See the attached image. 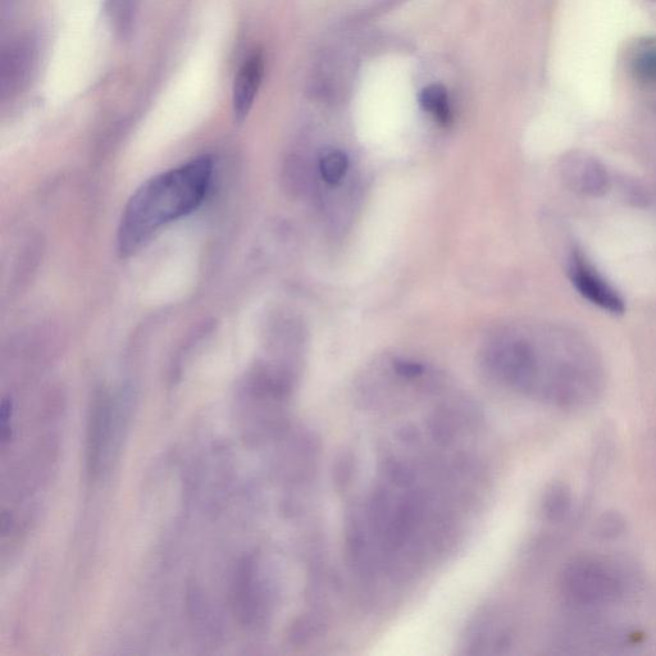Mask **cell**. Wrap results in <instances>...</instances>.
Returning <instances> with one entry per match:
<instances>
[{
  "mask_svg": "<svg viewBox=\"0 0 656 656\" xmlns=\"http://www.w3.org/2000/svg\"><path fill=\"white\" fill-rule=\"evenodd\" d=\"M568 276L577 293L601 311L613 316H621L626 312V302L621 293L605 279L580 248H573L569 254Z\"/></svg>",
  "mask_w": 656,
  "mask_h": 656,
  "instance_id": "3",
  "label": "cell"
},
{
  "mask_svg": "<svg viewBox=\"0 0 656 656\" xmlns=\"http://www.w3.org/2000/svg\"><path fill=\"white\" fill-rule=\"evenodd\" d=\"M394 369L398 373V376L407 378V380H413V378L422 376L423 371H425L422 364L405 361V359H398V361L394 362Z\"/></svg>",
  "mask_w": 656,
  "mask_h": 656,
  "instance_id": "12",
  "label": "cell"
},
{
  "mask_svg": "<svg viewBox=\"0 0 656 656\" xmlns=\"http://www.w3.org/2000/svg\"><path fill=\"white\" fill-rule=\"evenodd\" d=\"M419 104L423 111L430 113L440 125L449 126L451 109L448 91L440 84L428 85L419 95Z\"/></svg>",
  "mask_w": 656,
  "mask_h": 656,
  "instance_id": "8",
  "label": "cell"
},
{
  "mask_svg": "<svg viewBox=\"0 0 656 656\" xmlns=\"http://www.w3.org/2000/svg\"><path fill=\"white\" fill-rule=\"evenodd\" d=\"M562 175L569 189L576 193L600 197L609 189L610 177L607 167L587 154H569L562 164Z\"/></svg>",
  "mask_w": 656,
  "mask_h": 656,
  "instance_id": "4",
  "label": "cell"
},
{
  "mask_svg": "<svg viewBox=\"0 0 656 656\" xmlns=\"http://www.w3.org/2000/svg\"><path fill=\"white\" fill-rule=\"evenodd\" d=\"M563 592L574 603L601 605L619 595L621 583L608 566L598 560H576L563 573Z\"/></svg>",
  "mask_w": 656,
  "mask_h": 656,
  "instance_id": "2",
  "label": "cell"
},
{
  "mask_svg": "<svg viewBox=\"0 0 656 656\" xmlns=\"http://www.w3.org/2000/svg\"><path fill=\"white\" fill-rule=\"evenodd\" d=\"M633 72L642 82H656V49L642 50L633 62Z\"/></svg>",
  "mask_w": 656,
  "mask_h": 656,
  "instance_id": "11",
  "label": "cell"
},
{
  "mask_svg": "<svg viewBox=\"0 0 656 656\" xmlns=\"http://www.w3.org/2000/svg\"><path fill=\"white\" fill-rule=\"evenodd\" d=\"M111 434V414L107 400L99 399L91 409L86 443V467L91 478L99 473L104 449Z\"/></svg>",
  "mask_w": 656,
  "mask_h": 656,
  "instance_id": "7",
  "label": "cell"
},
{
  "mask_svg": "<svg viewBox=\"0 0 656 656\" xmlns=\"http://www.w3.org/2000/svg\"><path fill=\"white\" fill-rule=\"evenodd\" d=\"M122 0H109V4H112V6H116V4L121 3ZM125 2V0H123Z\"/></svg>",
  "mask_w": 656,
  "mask_h": 656,
  "instance_id": "13",
  "label": "cell"
},
{
  "mask_svg": "<svg viewBox=\"0 0 656 656\" xmlns=\"http://www.w3.org/2000/svg\"><path fill=\"white\" fill-rule=\"evenodd\" d=\"M36 65V48L31 40H18L4 50L0 63V88L13 94L29 84Z\"/></svg>",
  "mask_w": 656,
  "mask_h": 656,
  "instance_id": "5",
  "label": "cell"
},
{
  "mask_svg": "<svg viewBox=\"0 0 656 656\" xmlns=\"http://www.w3.org/2000/svg\"><path fill=\"white\" fill-rule=\"evenodd\" d=\"M212 175V158L200 157L141 185L126 204L118 227L122 257L138 253L163 227L193 213L207 197Z\"/></svg>",
  "mask_w": 656,
  "mask_h": 656,
  "instance_id": "1",
  "label": "cell"
},
{
  "mask_svg": "<svg viewBox=\"0 0 656 656\" xmlns=\"http://www.w3.org/2000/svg\"><path fill=\"white\" fill-rule=\"evenodd\" d=\"M572 505L571 492L563 485H553L544 496L542 509L550 521H562L567 516Z\"/></svg>",
  "mask_w": 656,
  "mask_h": 656,
  "instance_id": "9",
  "label": "cell"
},
{
  "mask_svg": "<svg viewBox=\"0 0 656 656\" xmlns=\"http://www.w3.org/2000/svg\"><path fill=\"white\" fill-rule=\"evenodd\" d=\"M264 75V58L262 53L255 52L245 59L232 88V108L236 120L243 121L249 115L254 100L261 88Z\"/></svg>",
  "mask_w": 656,
  "mask_h": 656,
  "instance_id": "6",
  "label": "cell"
},
{
  "mask_svg": "<svg viewBox=\"0 0 656 656\" xmlns=\"http://www.w3.org/2000/svg\"><path fill=\"white\" fill-rule=\"evenodd\" d=\"M349 168L348 156L341 150H328L320 161L322 179L328 185H339Z\"/></svg>",
  "mask_w": 656,
  "mask_h": 656,
  "instance_id": "10",
  "label": "cell"
}]
</instances>
